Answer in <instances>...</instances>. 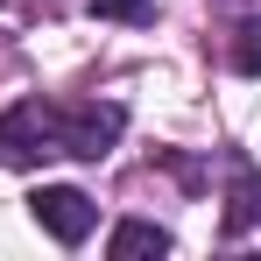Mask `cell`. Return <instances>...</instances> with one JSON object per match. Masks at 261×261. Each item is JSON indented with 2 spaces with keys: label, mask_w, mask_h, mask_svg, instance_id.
<instances>
[{
  "label": "cell",
  "mask_w": 261,
  "mask_h": 261,
  "mask_svg": "<svg viewBox=\"0 0 261 261\" xmlns=\"http://www.w3.org/2000/svg\"><path fill=\"white\" fill-rule=\"evenodd\" d=\"M127 127V113L113 99H49V134H57V155H78V163H99Z\"/></svg>",
  "instance_id": "cell-1"
},
{
  "label": "cell",
  "mask_w": 261,
  "mask_h": 261,
  "mask_svg": "<svg viewBox=\"0 0 261 261\" xmlns=\"http://www.w3.org/2000/svg\"><path fill=\"white\" fill-rule=\"evenodd\" d=\"M43 155H57V134H49V99H21L0 113V163L7 170H36Z\"/></svg>",
  "instance_id": "cell-2"
},
{
  "label": "cell",
  "mask_w": 261,
  "mask_h": 261,
  "mask_svg": "<svg viewBox=\"0 0 261 261\" xmlns=\"http://www.w3.org/2000/svg\"><path fill=\"white\" fill-rule=\"evenodd\" d=\"M29 212H36V226H43L57 247H78L92 226H99V205H92L78 184H43V191L29 198Z\"/></svg>",
  "instance_id": "cell-3"
},
{
  "label": "cell",
  "mask_w": 261,
  "mask_h": 261,
  "mask_svg": "<svg viewBox=\"0 0 261 261\" xmlns=\"http://www.w3.org/2000/svg\"><path fill=\"white\" fill-rule=\"evenodd\" d=\"M106 254H113V261H134V254H170V233H163L155 219H120V226H113V240H106Z\"/></svg>",
  "instance_id": "cell-4"
},
{
  "label": "cell",
  "mask_w": 261,
  "mask_h": 261,
  "mask_svg": "<svg viewBox=\"0 0 261 261\" xmlns=\"http://www.w3.org/2000/svg\"><path fill=\"white\" fill-rule=\"evenodd\" d=\"M254 219H261V170H240L233 191H226V233H240V226H254Z\"/></svg>",
  "instance_id": "cell-5"
},
{
  "label": "cell",
  "mask_w": 261,
  "mask_h": 261,
  "mask_svg": "<svg viewBox=\"0 0 261 261\" xmlns=\"http://www.w3.org/2000/svg\"><path fill=\"white\" fill-rule=\"evenodd\" d=\"M233 71L240 78H261V14H247L233 29Z\"/></svg>",
  "instance_id": "cell-6"
},
{
  "label": "cell",
  "mask_w": 261,
  "mask_h": 261,
  "mask_svg": "<svg viewBox=\"0 0 261 261\" xmlns=\"http://www.w3.org/2000/svg\"><path fill=\"white\" fill-rule=\"evenodd\" d=\"M99 21H148L155 14V0H85Z\"/></svg>",
  "instance_id": "cell-7"
}]
</instances>
